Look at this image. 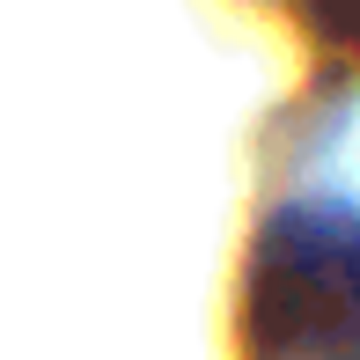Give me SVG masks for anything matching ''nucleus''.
Listing matches in <instances>:
<instances>
[{
    "label": "nucleus",
    "instance_id": "obj_1",
    "mask_svg": "<svg viewBox=\"0 0 360 360\" xmlns=\"http://www.w3.org/2000/svg\"><path fill=\"white\" fill-rule=\"evenodd\" d=\"M265 360H360V221L287 214L257 250L250 287Z\"/></svg>",
    "mask_w": 360,
    "mask_h": 360
},
{
    "label": "nucleus",
    "instance_id": "obj_2",
    "mask_svg": "<svg viewBox=\"0 0 360 360\" xmlns=\"http://www.w3.org/2000/svg\"><path fill=\"white\" fill-rule=\"evenodd\" d=\"M302 8H309V22H316L323 44H338V52L360 59V0H302Z\"/></svg>",
    "mask_w": 360,
    "mask_h": 360
}]
</instances>
